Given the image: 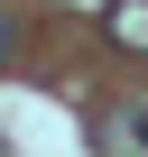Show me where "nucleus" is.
I'll return each instance as SVG.
<instances>
[{"instance_id":"2","label":"nucleus","mask_w":148,"mask_h":157,"mask_svg":"<svg viewBox=\"0 0 148 157\" xmlns=\"http://www.w3.org/2000/svg\"><path fill=\"white\" fill-rule=\"evenodd\" d=\"M111 37L120 46H148V0H111Z\"/></svg>"},{"instance_id":"3","label":"nucleus","mask_w":148,"mask_h":157,"mask_svg":"<svg viewBox=\"0 0 148 157\" xmlns=\"http://www.w3.org/2000/svg\"><path fill=\"white\" fill-rule=\"evenodd\" d=\"M10 46H19V28H10V10H0V65H10Z\"/></svg>"},{"instance_id":"1","label":"nucleus","mask_w":148,"mask_h":157,"mask_svg":"<svg viewBox=\"0 0 148 157\" xmlns=\"http://www.w3.org/2000/svg\"><path fill=\"white\" fill-rule=\"evenodd\" d=\"M102 157H148V111H139V102L102 111Z\"/></svg>"}]
</instances>
